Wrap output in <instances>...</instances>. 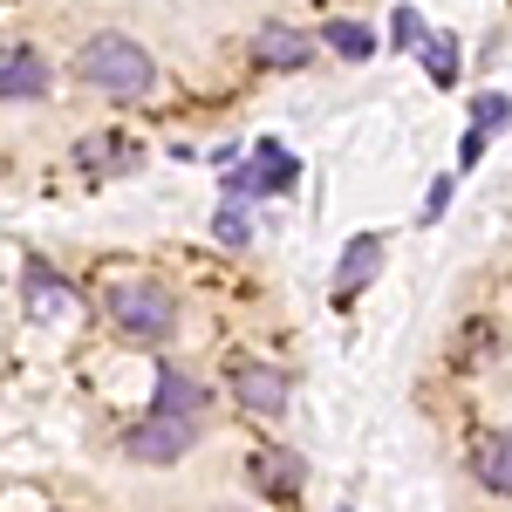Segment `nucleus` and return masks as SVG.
Listing matches in <instances>:
<instances>
[{
	"mask_svg": "<svg viewBox=\"0 0 512 512\" xmlns=\"http://www.w3.org/2000/svg\"><path fill=\"white\" fill-rule=\"evenodd\" d=\"M76 76L96 89V96H117V103H130V96H151V82H158V62L137 48L130 35H89L76 48Z\"/></svg>",
	"mask_w": 512,
	"mask_h": 512,
	"instance_id": "obj_1",
	"label": "nucleus"
},
{
	"mask_svg": "<svg viewBox=\"0 0 512 512\" xmlns=\"http://www.w3.org/2000/svg\"><path fill=\"white\" fill-rule=\"evenodd\" d=\"M110 321H117L123 335H137V342H164L171 335V321H178V301L151 287V280H137V287H110Z\"/></svg>",
	"mask_w": 512,
	"mask_h": 512,
	"instance_id": "obj_2",
	"label": "nucleus"
},
{
	"mask_svg": "<svg viewBox=\"0 0 512 512\" xmlns=\"http://www.w3.org/2000/svg\"><path fill=\"white\" fill-rule=\"evenodd\" d=\"M192 444H198V417L151 410L144 424H130V431H123V458H137V465H171V458H185Z\"/></svg>",
	"mask_w": 512,
	"mask_h": 512,
	"instance_id": "obj_3",
	"label": "nucleus"
},
{
	"mask_svg": "<svg viewBox=\"0 0 512 512\" xmlns=\"http://www.w3.org/2000/svg\"><path fill=\"white\" fill-rule=\"evenodd\" d=\"M226 383H233V403H239V410H253V417H280V410H287V383H280V369H274V362L233 355Z\"/></svg>",
	"mask_w": 512,
	"mask_h": 512,
	"instance_id": "obj_4",
	"label": "nucleus"
},
{
	"mask_svg": "<svg viewBox=\"0 0 512 512\" xmlns=\"http://www.w3.org/2000/svg\"><path fill=\"white\" fill-rule=\"evenodd\" d=\"M376 274H383V233H355L342 267H335V301H355Z\"/></svg>",
	"mask_w": 512,
	"mask_h": 512,
	"instance_id": "obj_5",
	"label": "nucleus"
},
{
	"mask_svg": "<svg viewBox=\"0 0 512 512\" xmlns=\"http://www.w3.org/2000/svg\"><path fill=\"white\" fill-rule=\"evenodd\" d=\"M253 55H260L267 69H301V62L315 55V41L301 35V28H287V21H274V28L253 35Z\"/></svg>",
	"mask_w": 512,
	"mask_h": 512,
	"instance_id": "obj_6",
	"label": "nucleus"
},
{
	"mask_svg": "<svg viewBox=\"0 0 512 512\" xmlns=\"http://www.w3.org/2000/svg\"><path fill=\"white\" fill-rule=\"evenodd\" d=\"M472 472H478V485H492V492H506V499H512V431L478 437Z\"/></svg>",
	"mask_w": 512,
	"mask_h": 512,
	"instance_id": "obj_7",
	"label": "nucleus"
},
{
	"mask_svg": "<svg viewBox=\"0 0 512 512\" xmlns=\"http://www.w3.org/2000/svg\"><path fill=\"white\" fill-rule=\"evenodd\" d=\"M41 89H48V69H41V55H28V48L0 55V96H41Z\"/></svg>",
	"mask_w": 512,
	"mask_h": 512,
	"instance_id": "obj_8",
	"label": "nucleus"
},
{
	"mask_svg": "<svg viewBox=\"0 0 512 512\" xmlns=\"http://www.w3.org/2000/svg\"><path fill=\"white\" fill-rule=\"evenodd\" d=\"M301 458H294V451H260V458H253V485H260V492H280V499H287V492H301Z\"/></svg>",
	"mask_w": 512,
	"mask_h": 512,
	"instance_id": "obj_9",
	"label": "nucleus"
},
{
	"mask_svg": "<svg viewBox=\"0 0 512 512\" xmlns=\"http://www.w3.org/2000/svg\"><path fill=\"white\" fill-rule=\"evenodd\" d=\"M198 403H205V390H198L192 376H178V369L158 376V410H171V417H198Z\"/></svg>",
	"mask_w": 512,
	"mask_h": 512,
	"instance_id": "obj_10",
	"label": "nucleus"
},
{
	"mask_svg": "<svg viewBox=\"0 0 512 512\" xmlns=\"http://www.w3.org/2000/svg\"><path fill=\"white\" fill-rule=\"evenodd\" d=\"M417 55H424V69H431L437 89L458 82V41H451V35H424V41H417Z\"/></svg>",
	"mask_w": 512,
	"mask_h": 512,
	"instance_id": "obj_11",
	"label": "nucleus"
},
{
	"mask_svg": "<svg viewBox=\"0 0 512 512\" xmlns=\"http://www.w3.org/2000/svg\"><path fill=\"white\" fill-rule=\"evenodd\" d=\"M260 192H287L294 178H301V164H294V151H280V144H260Z\"/></svg>",
	"mask_w": 512,
	"mask_h": 512,
	"instance_id": "obj_12",
	"label": "nucleus"
},
{
	"mask_svg": "<svg viewBox=\"0 0 512 512\" xmlns=\"http://www.w3.org/2000/svg\"><path fill=\"white\" fill-rule=\"evenodd\" d=\"M28 294H35L28 308H35L41 321H48V315H69V287H62V280H48V267H41V260L28 267Z\"/></svg>",
	"mask_w": 512,
	"mask_h": 512,
	"instance_id": "obj_13",
	"label": "nucleus"
},
{
	"mask_svg": "<svg viewBox=\"0 0 512 512\" xmlns=\"http://www.w3.org/2000/svg\"><path fill=\"white\" fill-rule=\"evenodd\" d=\"M328 48L349 55V62H369V55H376V35H369L362 21H328Z\"/></svg>",
	"mask_w": 512,
	"mask_h": 512,
	"instance_id": "obj_14",
	"label": "nucleus"
},
{
	"mask_svg": "<svg viewBox=\"0 0 512 512\" xmlns=\"http://www.w3.org/2000/svg\"><path fill=\"white\" fill-rule=\"evenodd\" d=\"M76 158L89 164V171H103V164H110V171H123V164H137V151H130V144H110V137H89Z\"/></svg>",
	"mask_w": 512,
	"mask_h": 512,
	"instance_id": "obj_15",
	"label": "nucleus"
},
{
	"mask_svg": "<svg viewBox=\"0 0 512 512\" xmlns=\"http://www.w3.org/2000/svg\"><path fill=\"white\" fill-rule=\"evenodd\" d=\"M212 239H219V246H253V226H246V212H239V205H219V219H212Z\"/></svg>",
	"mask_w": 512,
	"mask_h": 512,
	"instance_id": "obj_16",
	"label": "nucleus"
},
{
	"mask_svg": "<svg viewBox=\"0 0 512 512\" xmlns=\"http://www.w3.org/2000/svg\"><path fill=\"white\" fill-rule=\"evenodd\" d=\"M472 123H478V130H499V123H512V96H499V89L472 96Z\"/></svg>",
	"mask_w": 512,
	"mask_h": 512,
	"instance_id": "obj_17",
	"label": "nucleus"
},
{
	"mask_svg": "<svg viewBox=\"0 0 512 512\" xmlns=\"http://www.w3.org/2000/svg\"><path fill=\"white\" fill-rule=\"evenodd\" d=\"M390 35H396V48H417V41H424V14H417V7H396Z\"/></svg>",
	"mask_w": 512,
	"mask_h": 512,
	"instance_id": "obj_18",
	"label": "nucleus"
},
{
	"mask_svg": "<svg viewBox=\"0 0 512 512\" xmlns=\"http://www.w3.org/2000/svg\"><path fill=\"white\" fill-rule=\"evenodd\" d=\"M451 185H458V178H437L431 192H424V219H444V212H451Z\"/></svg>",
	"mask_w": 512,
	"mask_h": 512,
	"instance_id": "obj_19",
	"label": "nucleus"
},
{
	"mask_svg": "<svg viewBox=\"0 0 512 512\" xmlns=\"http://www.w3.org/2000/svg\"><path fill=\"white\" fill-rule=\"evenodd\" d=\"M478 158H485V130L472 123V130H465V144H458V164H478Z\"/></svg>",
	"mask_w": 512,
	"mask_h": 512,
	"instance_id": "obj_20",
	"label": "nucleus"
}]
</instances>
